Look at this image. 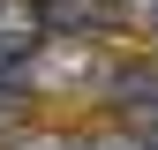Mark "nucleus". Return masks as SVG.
I'll list each match as a JSON object with an SVG mask.
<instances>
[{"label": "nucleus", "instance_id": "f03ea898", "mask_svg": "<svg viewBox=\"0 0 158 150\" xmlns=\"http://www.w3.org/2000/svg\"><path fill=\"white\" fill-rule=\"evenodd\" d=\"M53 38L45 0H0V53H38Z\"/></svg>", "mask_w": 158, "mask_h": 150}, {"label": "nucleus", "instance_id": "f257e3e1", "mask_svg": "<svg viewBox=\"0 0 158 150\" xmlns=\"http://www.w3.org/2000/svg\"><path fill=\"white\" fill-rule=\"evenodd\" d=\"M106 98L121 105L135 128H158V68H151V60H128V68H113V75H106Z\"/></svg>", "mask_w": 158, "mask_h": 150}, {"label": "nucleus", "instance_id": "7ed1b4c3", "mask_svg": "<svg viewBox=\"0 0 158 150\" xmlns=\"http://www.w3.org/2000/svg\"><path fill=\"white\" fill-rule=\"evenodd\" d=\"M23 150H83V143H60V135H30Z\"/></svg>", "mask_w": 158, "mask_h": 150}]
</instances>
